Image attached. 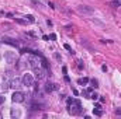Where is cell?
Here are the masks:
<instances>
[{
  "label": "cell",
  "instance_id": "6da1fadb",
  "mask_svg": "<svg viewBox=\"0 0 121 119\" xmlns=\"http://www.w3.org/2000/svg\"><path fill=\"white\" fill-rule=\"evenodd\" d=\"M68 104H69V112H70L72 115H78V114H80V102H79V101L69 99Z\"/></svg>",
  "mask_w": 121,
  "mask_h": 119
},
{
  "label": "cell",
  "instance_id": "7a4b0ae2",
  "mask_svg": "<svg viewBox=\"0 0 121 119\" xmlns=\"http://www.w3.org/2000/svg\"><path fill=\"white\" fill-rule=\"evenodd\" d=\"M21 81H23V86H26V87H31V86L34 84V79H32V76H31V74H28V73L23 76Z\"/></svg>",
  "mask_w": 121,
  "mask_h": 119
},
{
  "label": "cell",
  "instance_id": "3957f363",
  "mask_svg": "<svg viewBox=\"0 0 121 119\" xmlns=\"http://www.w3.org/2000/svg\"><path fill=\"white\" fill-rule=\"evenodd\" d=\"M11 101H13V102H23V101H24V94L20 92V91H16V92L11 95Z\"/></svg>",
  "mask_w": 121,
  "mask_h": 119
},
{
  "label": "cell",
  "instance_id": "277c9868",
  "mask_svg": "<svg viewBox=\"0 0 121 119\" xmlns=\"http://www.w3.org/2000/svg\"><path fill=\"white\" fill-rule=\"evenodd\" d=\"M34 73H35V77H37L38 80H42V79H45V76H47V71H45L44 69H41V67L34 69Z\"/></svg>",
  "mask_w": 121,
  "mask_h": 119
},
{
  "label": "cell",
  "instance_id": "5b68a950",
  "mask_svg": "<svg viewBox=\"0 0 121 119\" xmlns=\"http://www.w3.org/2000/svg\"><path fill=\"white\" fill-rule=\"evenodd\" d=\"M39 58L38 56H31L30 58V64L32 69H37V67H39Z\"/></svg>",
  "mask_w": 121,
  "mask_h": 119
},
{
  "label": "cell",
  "instance_id": "8992f818",
  "mask_svg": "<svg viewBox=\"0 0 121 119\" xmlns=\"http://www.w3.org/2000/svg\"><path fill=\"white\" fill-rule=\"evenodd\" d=\"M20 84H23V81H21L20 79H13V80L10 81V87H11V88H18Z\"/></svg>",
  "mask_w": 121,
  "mask_h": 119
},
{
  "label": "cell",
  "instance_id": "52a82bcc",
  "mask_svg": "<svg viewBox=\"0 0 121 119\" xmlns=\"http://www.w3.org/2000/svg\"><path fill=\"white\" fill-rule=\"evenodd\" d=\"M94 115H97V116H101L103 115V111H101V105L100 104H96L94 105Z\"/></svg>",
  "mask_w": 121,
  "mask_h": 119
},
{
  "label": "cell",
  "instance_id": "ba28073f",
  "mask_svg": "<svg viewBox=\"0 0 121 119\" xmlns=\"http://www.w3.org/2000/svg\"><path fill=\"white\" fill-rule=\"evenodd\" d=\"M56 88H58V86H56V84L48 83V84H47V87H45V91H47V92H52L54 90H56Z\"/></svg>",
  "mask_w": 121,
  "mask_h": 119
},
{
  "label": "cell",
  "instance_id": "9c48e42d",
  "mask_svg": "<svg viewBox=\"0 0 121 119\" xmlns=\"http://www.w3.org/2000/svg\"><path fill=\"white\" fill-rule=\"evenodd\" d=\"M78 83H79L80 86H86V84L89 83V79H87V77H83V79H79V80H78Z\"/></svg>",
  "mask_w": 121,
  "mask_h": 119
},
{
  "label": "cell",
  "instance_id": "30bf717a",
  "mask_svg": "<svg viewBox=\"0 0 121 119\" xmlns=\"http://www.w3.org/2000/svg\"><path fill=\"white\" fill-rule=\"evenodd\" d=\"M99 97H100V95H99V94H96V92H91V94H90V98H91V99H94V101H96Z\"/></svg>",
  "mask_w": 121,
  "mask_h": 119
},
{
  "label": "cell",
  "instance_id": "8fae6325",
  "mask_svg": "<svg viewBox=\"0 0 121 119\" xmlns=\"http://www.w3.org/2000/svg\"><path fill=\"white\" fill-rule=\"evenodd\" d=\"M26 20H27V21H28V23H34V21H35V20H34V17H32V16H27V17H26Z\"/></svg>",
  "mask_w": 121,
  "mask_h": 119
},
{
  "label": "cell",
  "instance_id": "7c38bea8",
  "mask_svg": "<svg viewBox=\"0 0 121 119\" xmlns=\"http://www.w3.org/2000/svg\"><path fill=\"white\" fill-rule=\"evenodd\" d=\"M91 84H93V87H94V88H97V87H99V81H97V80H94V79L91 80Z\"/></svg>",
  "mask_w": 121,
  "mask_h": 119
},
{
  "label": "cell",
  "instance_id": "4fadbf2b",
  "mask_svg": "<svg viewBox=\"0 0 121 119\" xmlns=\"http://www.w3.org/2000/svg\"><path fill=\"white\" fill-rule=\"evenodd\" d=\"M65 49H68V51H70V52H72V49H70V46H69V45H68V44H66V45H65Z\"/></svg>",
  "mask_w": 121,
  "mask_h": 119
},
{
  "label": "cell",
  "instance_id": "5bb4252c",
  "mask_svg": "<svg viewBox=\"0 0 121 119\" xmlns=\"http://www.w3.org/2000/svg\"><path fill=\"white\" fill-rule=\"evenodd\" d=\"M3 102H4V97H1V95H0V105H1Z\"/></svg>",
  "mask_w": 121,
  "mask_h": 119
},
{
  "label": "cell",
  "instance_id": "9a60e30c",
  "mask_svg": "<svg viewBox=\"0 0 121 119\" xmlns=\"http://www.w3.org/2000/svg\"><path fill=\"white\" fill-rule=\"evenodd\" d=\"M49 38H51V39H56V35H55V34H52V35H51Z\"/></svg>",
  "mask_w": 121,
  "mask_h": 119
},
{
  "label": "cell",
  "instance_id": "2e32d148",
  "mask_svg": "<svg viewBox=\"0 0 121 119\" xmlns=\"http://www.w3.org/2000/svg\"><path fill=\"white\" fill-rule=\"evenodd\" d=\"M101 70L103 71H107V66H101Z\"/></svg>",
  "mask_w": 121,
  "mask_h": 119
},
{
  "label": "cell",
  "instance_id": "e0dca14e",
  "mask_svg": "<svg viewBox=\"0 0 121 119\" xmlns=\"http://www.w3.org/2000/svg\"><path fill=\"white\" fill-rule=\"evenodd\" d=\"M116 3H117V4H121V0H116Z\"/></svg>",
  "mask_w": 121,
  "mask_h": 119
}]
</instances>
